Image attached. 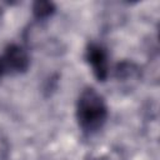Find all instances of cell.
I'll use <instances>...</instances> for the list:
<instances>
[{"label":"cell","instance_id":"obj_1","mask_svg":"<svg viewBox=\"0 0 160 160\" xmlns=\"http://www.w3.org/2000/svg\"><path fill=\"white\" fill-rule=\"evenodd\" d=\"M76 119L82 131L96 132L108 119V106L104 98L92 88L81 91L76 104Z\"/></svg>","mask_w":160,"mask_h":160},{"label":"cell","instance_id":"obj_2","mask_svg":"<svg viewBox=\"0 0 160 160\" xmlns=\"http://www.w3.org/2000/svg\"><path fill=\"white\" fill-rule=\"evenodd\" d=\"M30 65V59L24 48L16 44L8 45L0 55V71L6 74H21L28 70Z\"/></svg>","mask_w":160,"mask_h":160},{"label":"cell","instance_id":"obj_3","mask_svg":"<svg viewBox=\"0 0 160 160\" xmlns=\"http://www.w3.org/2000/svg\"><path fill=\"white\" fill-rule=\"evenodd\" d=\"M86 60L99 81H105L109 75L108 54L102 45L91 42L86 48Z\"/></svg>","mask_w":160,"mask_h":160},{"label":"cell","instance_id":"obj_4","mask_svg":"<svg viewBox=\"0 0 160 160\" xmlns=\"http://www.w3.org/2000/svg\"><path fill=\"white\" fill-rule=\"evenodd\" d=\"M115 76L121 82L138 81L140 78V69L131 61H121L115 68Z\"/></svg>","mask_w":160,"mask_h":160},{"label":"cell","instance_id":"obj_5","mask_svg":"<svg viewBox=\"0 0 160 160\" xmlns=\"http://www.w3.org/2000/svg\"><path fill=\"white\" fill-rule=\"evenodd\" d=\"M55 12V5L51 1H35L32 4V14L36 19H46Z\"/></svg>","mask_w":160,"mask_h":160},{"label":"cell","instance_id":"obj_6","mask_svg":"<svg viewBox=\"0 0 160 160\" xmlns=\"http://www.w3.org/2000/svg\"><path fill=\"white\" fill-rule=\"evenodd\" d=\"M10 151V144L8 138L0 131V160H5Z\"/></svg>","mask_w":160,"mask_h":160},{"label":"cell","instance_id":"obj_7","mask_svg":"<svg viewBox=\"0 0 160 160\" xmlns=\"http://www.w3.org/2000/svg\"><path fill=\"white\" fill-rule=\"evenodd\" d=\"M1 76H2V74H1V71H0V79H1Z\"/></svg>","mask_w":160,"mask_h":160}]
</instances>
